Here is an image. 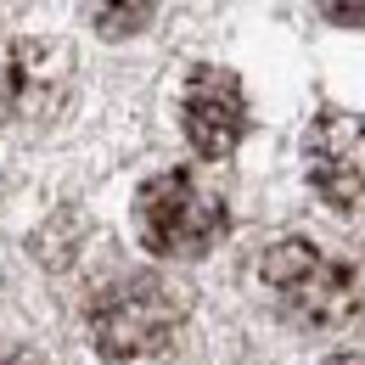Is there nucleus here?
Listing matches in <instances>:
<instances>
[{"mask_svg":"<svg viewBox=\"0 0 365 365\" xmlns=\"http://www.w3.org/2000/svg\"><path fill=\"white\" fill-rule=\"evenodd\" d=\"M135 225H140V242L152 253H163V259H197V253H208L225 236V208H220V197L197 175L169 169V175L140 185Z\"/></svg>","mask_w":365,"mask_h":365,"instance_id":"nucleus-3","label":"nucleus"},{"mask_svg":"<svg viewBox=\"0 0 365 365\" xmlns=\"http://www.w3.org/2000/svg\"><path fill=\"white\" fill-rule=\"evenodd\" d=\"M337 29H365V0H320Z\"/></svg>","mask_w":365,"mask_h":365,"instance_id":"nucleus-7","label":"nucleus"},{"mask_svg":"<svg viewBox=\"0 0 365 365\" xmlns=\"http://www.w3.org/2000/svg\"><path fill=\"white\" fill-rule=\"evenodd\" d=\"M247 135V96L242 79L225 68H197L185 85V140L202 158H230Z\"/></svg>","mask_w":365,"mask_h":365,"instance_id":"nucleus-5","label":"nucleus"},{"mask_svg":"<svg viewBox=\"0 0 365 365\" xmlns=\"http://www.w3.org/2000/svg\"><path fill=\"white\" fill-rule=\"evenodd\" d=\"M180 292L163 275H118L91 304V337L107 360H152L180 331Z\"/></svg>","mask_w":365,"mask_h":365,"instance_id":"nucleus-1","label":"nucleus"},{"mask_svg":"<svg viewBox=\"0 0 365 365\" xmlns=\"http://www.w3.org/2000/svg\"><path fill=\"white\" fill-rule=\"evenodd\" d=\"M264 287L281 304V315L315 331H337L360 315V281L349 264H337L331 253H320L315 242H275L264 253Z\"/></svg>","mask_w":365,"mask_h":365,"instance_id":"nucleus-2","label":"nucleus"},{"mask_svg":"<svg viewBox=\"0 0 365 365\" xmlns=\"http://www.w3.org/2000/svg\"><path fill=\"white\" fill-rule=\"evenodd\" d=\"M326 365H365V354H331Z\"/></svg>","mask_w":365,"mask_h":365,"instance_id":"nucleus-8","label":"nucleus"},{"mask_svg":"<svg viewBox=\"0 0 365 365\" xmlns=\"http://www.w3.org/2000/svg\"><path fill=\"white\" fill-rule=\"evenodd\" d=\"M152 17V0H96V29L107 40H124V34H140Z\"/></svg>","mask_w":365,"mask_h":365,"instance_id":"nucleus-6","label":"nucleus"},{"mask_svg":"<svg viewBox=\"0 0 365 365\" xmlns=\"http://www.w3.org/2000/svg\"><path fill=\"white\" fill-rule=\"evenodd\" d=\"M309 185L331 208H365V113H320L304 135Z\"/></svg>","mask_w":365,"mask_h":365,"instance_id":"nucleus-4","label":"nucleus"},{"mask_svg":"<svg viewBox=\"0 0 365 365\" xmlns=\"http://www.w3.org/2000/svg\"><path fill=\"white\" fill-rule=\"evenodd\" d=\"M0 365H40V360H29V354H0Z\"/></svg>","mask_w":365,"mask_h":365,"instance_id":"nucleus-9","label":"nucleus"}]
</instances>
